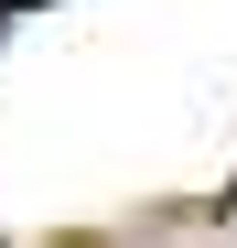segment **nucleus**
<instances>
[{"mask_svg":"<svg viewBox=\"0 0 237 248\" xmlns=\"http://www.w3.org/2000/svg\"><path fill=\"white\" fill-rule=\"evenodd\" d=\"M0 11H44V0H0Z\"/></svg>","mask_w":237,"mask_h":248,"instance_id":"obj_1","label":"nucleus"}]
</instances>
